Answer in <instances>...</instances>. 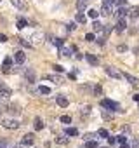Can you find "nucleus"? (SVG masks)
<instances>
[{
    "mask_svg": "<svg viewBox=\"0 0 139 148\" xmlns=\"http://www.w3.org/2000/svg\"><path fill=\"white\" fill-rule=\"evenodd\" d=\"M117 4H118V5H120V7H122V5H123V4H125V0H117Z\"/></svg>",
    "mask_w": 139,
    "mask_h": 148,
    "instance_id": "obj_42",
    "label": "nucleus"
},
{
    "mask_svg": "<svg viewBox=\"0 0 139 148\" xmlns=\"http://www.w3.org/2000/svg\"><path fill=\"white\" fill-rule=\"evenodd\" d=\"M11 66H12V58H5V59H4V68L9 70Z\"/></svg>",
    "mask_w": 139,
    "mask_h": 148,
    "instance_id": "obj_20",
    "label": "nucleus"
},
{
    "mask_svg": "<svg viewBox=\"0 0 139 148\" xmlns=\"http://www.w3.org/2000/svg\"><path fill=\"white\" fill-rule=\"evenodd\" d=\"M97 136H101V138H110V134H108L106 129H99V131H97Z\"/></svg>",
    "mask_w": 139,
    "mask_h": 148,
    "instance_id": "obj_24",
    "label": "nucleus"
},
{
    "mask_svg": "<svg viewBox=\"0 0 139 148\" xmlns=\"http://www.w3.org/2000/svg\"><path fill=\"white\" fill-rule=\"evenodd\" d=\"M99 12H101L103 16H108V14L111 12V5H110V4H104V2H103V7H101V11H99Z\"/></svg>",
    "mask_w": 139,
    "mask_h": 148,
    "instance_id": "obj_12",
    "label": "nucleus"
},
{
    "mask_svg": "<svg viewBox=\"0 0 139 148\" xmlns=\"http://www.w3.org/2000/svg\"><path fill=\"white\" fill-rule=\"evenodd\" d=\"M92 28H94V32H103V30H104V28H103V25H101L99 21H94Z\"/></svg>",
    "mask_w": 139,
    "mask_h": 148,
    "instance_id": "obj_19",
    "label": "nucleus"
},
{
    "mask_svg": "<svg viewBox=\"0 0 139 148\" xmlns=\"http://www.w3.org/2000/svg\"><path fill=\"white\" fill-rule=\"evenodd\" d=\"M52 44H54V45H57V47H63V44H64V42H63V38H52Z\"/></svg>",
    "mask_w": 139,
    "mask_h": 148,
    "instance_id": "obj_28",
    "label": "nucleus"
},
{
    "mask_svg": "<svg viewBox=\"0 0 139 148\" xmlns=\"http://www.w3.org/2000/svg\"><path fill=\"white\" fill-rule=\"evenodd\" d=\"M66 134H68V136H77V134H78V131H77L75 127H72V129H68V131H66Z\"/></svg>",
    "mask_w": 139,
    "mask_h": 148,
    "instance_id": "obj_30",
    "label": "nucleus"
},
{
    "mask_svg": "<svg viewBox=\"0 0 139 148\" xmlns=\"http://www.w3.org/2000/svg\"><path fill=\"white\" fill-rule=\"evenodd\" d=\"M0 2H2V0H0Z\"/></svg>",
    "mask_w": 139,
    "mask_h": 148,
    "instance_id": "obj_46",
    "label": "nucleus"
},
{
    "mask_svg": "<svg viewBox=\"0 0 139 148\" xmlns=\"http://www.w3.org/2000/svg\"><path fill=\"white\" fill-rule=\"evenodd\" d=\"M85 40H87V42H94V40H96L94 33H87V35H85Z\"/></svg>",
    "mask_w": 139,
    "mask_h": 148,
    "instance_id": "obj_31",
    "label": "nucleus"
},
{
    "mask_svg": "<svg viewBox=\"0 0 139 148\" xmlns=\"http://www.w3.org/2000/svg\"><path fill=\"white\" fill-rule=\"evenodd\" d=\"M14 59H16V63H18V64H23V63L26 61V54H25L23 51H18V52L14 54Z\"/></svg>",
    "mask_w": 139,
    "mask_h": 148,
    "instance_id": "obj_5",
    "label": "nucleus"
},
{
    "mask_svg": "<svg viewBox=\"0 0 139 148\" xmlns=\"http://www.w3.org/2000/svg\"><path fill=\"white\" fill-rule=\"evenodd\" d=\"M132 148H139V141H137V139H136V141L132 143Z\"/></svg>",
    "mask_w": 139,
    "mask_h": 148,
    "instance_id": "obj_38",
    "label": "nucleus"
},
{
    "mask_svg": "<svg viewBox=\"0 0 139 148\" xmlns=\"http://www.w3.org/2000/svg\"><path fill=\"white\" fill-rule=\"evenodd\" d=\"M45 79H49V80H52V82H56V84L61 82V77H56V75H47Z\"/></svg>",
    "mask_w": 139,
    "mask_h": 148,
    "instance_id": "obj_22",
    "label": "nucleus"
},
{
    "mask_svg": "<svg viewBox=\"0 0 139 148\" xmlns=\"http://www.w3.org/2000/svg\"><path fill=\"white\" fill-rule=\"evenodd\" d=\"M75 26H77V21H75V23H70V25H66V30H68V32H73V30H75Z\"/></svg>",
    "mask_w": 139,
    "mask_h": 148,
    "instance_id": "obj_32",
    "label": "nucleus"
},
{
    "mask_svg": "<svg viewBox=\"0 0 139 148\" xmlns=\"http://www.w3.org/2000/svg\"><path fill=\"white\" fill-rule=\"evenodd\" d=\"M87 7V0H77V9L78 11H84Z\"/></svg>",
    "mask_w": 139,
    "mask_h": 148,
    "instance_id": "obj_18",
    "label": "nucleus"
},
{
    "mask_svg": "<svg viewBox=\"0 0 139 148\" xmlns=\"http://www.w3.org/2000/svg\"><path fill=\"white\" fill-rule=\"evenodd\" d=\"M123 79H125V80H129L132 86H137V84H139V79H136V77L129 75V73H123Z\"/></svg>",
    "mask_w": 139,
    "mask_h": 148,
    "instance_id": "obj_11",
    "label": "nucleus"
},
{
    "mask_svg": "<svg viewBox=\"0 0 139 148\" xmlns=\"http://www.w3.org/2000/svg\"><path fill=\"white\" fill-rule=\"evenodd\" d=\"M56 103H57L61 108H66V106H68V99H66L64 96H56Z\"/></svg>",
    "mask_w": 139,
    "mask_h": 148,
    "instance_id": "obj_10",
    "label": "nucleus"
},
{
    "mask_svg": "<svg viewBox=\"0 0 139 148\" xmlns=\"http://www.w3.org/2000/svg\"><path fill=\"white\" fill-rule=\"evenodd\" d=\"M2 125H4L5 129H18V127H19V122H18V120H4Z\"/></svg>",
    "mask_w": 139,
    "mask_h": 148,
    "instance_id": "obj_3",
    "label": "nucleus"
},
{
    "mask_svg": "<svg viewBox=\"0 0 139 148\" xmlns=\"http://www.w3.org/2000/svg\"><path fill=\"white\" fill-rule=\"evenodd\" d=\"M38 92H40V94H49V92H50V89H49V87H45V86H40V87H38Z\"/></svg>",
    "mask_w": 139,
    "mask_h": 148,
    "instance_id": "obj_23",
    "label": "nucleus"
},
{
    "mask_svg": "<svg viewBox=\"0 0 139 148\" xmlns=\"http://www.w3.org/2000/svg\"><path fill=\"white\" fill-rule=\"evenodd\" d=\"M115 16H117V19H123V18H127V16H129V11H127V9L122 5V7H120L117 12H115Z\"/></svg>",
    "mask_w": 139,
    "mask_h": 148,
    "instance_id": "obj_6",
    "label": "nucleus"
},
{
    "mask_svg": "<svg viewBox=\"0 0 139 148\" xmlns=\"http://www.w3.org/2000/svg\"><path fill=\"white\" fill-rule=\"evenodd\" d=\"M115 141H117V138H113V136H110V138H108V143H110V145H113Z\"/></svg>",
    "mask_w": 139,
    "mask_h": 148,
    "instance_id": "obj_36",
    "label": "nucleus"
},
{
    "mask_svg": "<svg viewBox=\"0 0 139 148\" xmlns=\"http://www.w3.org/2000/svg\"><path fill=\"white\" fill-rule=\"evenodd\" d=\"M103 2H104V4H110V5H113V4L117 2V0H103Z\"/></svg>",
    "mask_w": 139,
    "mask_h": 148,
    "instance_id": "obj_37",
    "label": "nucleus"
},
{
    "mask_svg": "<svg viewBox=\"0 0 139 148\" xmlns=\"http://www.w3.org/2000/svg\"><path fill=\"white\" fill-rule=\"evenodd\" d=\"M0 42H7V37L5 35H0Z\"/></svg>",
    "mask_w": 139,
    "mask_h": 148,
    "instance_id": "obj_39",
    "label": "nucleus"
},
{
    "mask_svg": "<svg viewBox=\"0 0 139 148\" xmlns=\"http://www.w3.org/2000/svg\"><path fill=\"white\" fill-rule=\"evenodd\" d=\"M125 28H127V21H125V18H123V19H118V23H117L115 30H117L118 33H123V32H125Z\"/></svg>",
    "mask_w": 139,
    "mask_h": 148,
    "instance_id": "obj_4",
    "label": "nucleus"
},
{
    "mask_svg": "<svg viewBox=\"0 0 139 148\" xmlns=\"http://www.w3.org/2000/svg\"><path fill=\"white\" fill-rule=\"evenodd\" d=\"M11 4H12L14 7L21 9V11H25V9H26V2H25V0H11Z\"/></svg>",
    "mask_w": 139,
    "mask_h": 148,
    "instance_id": "obj_9",
    "label": "nucleus"
},
{
    "mask_svg": "<svg viewBox=\"0 0 139 148\" xmlns=\"http://www.w3.org/2000/svg\"><path fill=\"white\" fill-rule=\"evenodd\" d=\"M0 148H4V146H0Z\"/></svg>",
    "mask_w": 139,
    "mask_h": 148,
    "instance_id": "obj_45",
    "label": "nucleus"
},
{
    "mask_svg": "<svg viewBox=\"0 0 139 148\" xmlns=\"http://www.w3.org/2000/svg\"><path fill=\"white\" fill-rule=\"evenodd\" d=\"M61 122L63 124H72V117H70V115H63L61 117Z\"/></svg>",
    "mask_w": 139,
    "mask_h": 148,
    "instance_id": "obj_25",
    "label": "nucleus"
},
{
    "mask_svg": "<svg viewBox=\"0 0 139 148\" xmlns=\"http://www.w3.org/2000/svg\"><path fill=\"white\" fill-rule=\"evenodd\" d=\"M129 16H130L132 19H136V18L139 16V7H130V9H129Z\"/></svg>",
    "mask_w": 139,
    "mask_h": 148,
    "instance_id": "obj_15",
    "label": "nucleus"
},
{
    "mask_svg": "<svg viewBox=\"0 0 139 148\" xmlns=\"http://www.w3.org/2000/svg\"><path fill=\"white\" fill-rule=\"evenodd\" d=\"M21 145H23V146H30V145H33V134H25L23 139H21Z\"/></svg>",
    "mask_w": 139,
    "mask_h": 148,
    "instance_id": "obj_7",
    "label": "nucleus"
},
{
    "mask_svg": "<svg viewBox=\"0 0 139 148\" xmlns=\"http://www.w3.org/2000/svg\"><path fill=\"white\" fill-rule=\"evenodd\" d=\"M99 14H101V12H97V11H96V9H91V11H89V16H91V18H92V19H96V18H97V16H99Z\"/></svg>",
    "mask_w": 139,
    "mask_h": 148,
    "instance_id": "obj_26",
    "label": "nucleus"
},
{
    "mask_svg": "<svg viewBox=\"0 0 139 148\" xmlns=\"http://www.w3.org/2000/svg\"><path fill=\"white\" fill-rule=\"evenodd\" d=\"M0 96H5V98L11 96V89H9L4 82H0Z\"/></svg>",
    "mask_w": 139,
    "mask_h": 148,
    "instance_id": "obj_8",
    "label": "nucleus"
},
{
    "mask_svg": "<svg viewBox=\"0 0 139 148\" xmlns=\"http://www.w3.org/2000/svg\"><path fill=\"white\" fill-rule=\"evenodd\" d=\"M94 92H96L97 96H101V94H103V89H101V87L97 86V87H94Z\"/></svg>",
    "mask_w": 139,
    "mask_h": 148,
    "instance_id": "obj_34",
    "label": "nucleus"
},
{
    "mask_svg": "<svg viewBox=\"0 0 139 148\" xmlns=\"http://www.w3.org/2000/svg\"><path fill=\"white\" fill-rule=\"evenodd\" d=\"M75 21H77V23H80V25H85V23H87V18H85L82 12H78V14L75 16Z\"/></svg>",
    "mask_w": 139,
    "mask_h": 148,
    "instance_id": "obj_16",
    "label": "nucleus"
},
{
    "mask_svg": "<svg viewBox=\"0 0 139 148\" xmlns=\"http://www.w3.org/2000/svg\"><path fill=\"white\" fill-rule=\"evenodd\" d=\"M118 51H120V52H122V51H127V47H125V45H118Z\"/></svg>",
    "mask_w": 139,
    "mask_h": 148,
    "instance_id": "obj_40",
    "label": "nucleus"
},
{
    "mask_svg": "<svg viewBox=\"0 0 139 148\" xmlns=\"http://www.w3.org/2000/svg\"><path fill=\"white\" fill-rule=\"evenodd\" d=\"M59 56H72V49H68V47H59Z\"/></svg>",
    "mask_w": 139,
    "mask_h": 148,
    "instance_id": "obj_17",
    "label": "nucleus"
},
{
    "mask_svg": "<svg viewBox=\"0 0 139 148\" xmlns=\"http://www.w3.org/2000/svg\"><path fill=\"white\" fill-rule=\"evenodd\" d=\"M101 106H104V108H108V110H118V103H115V101H111V99H103V101H101Z\"/></svg>",
    "mask_w": 139,
    "mask_h": 148,
    "instance_id": "obj_2",
    "label": "nucleus"
},
{
    "mask_svg": "<svg viewBox=\"0 0 139 148\" xmlns=\"http://www.w3.org/2000/svg\"><path fill=\"white\" fill-rule=\"evenodd\" d=\"M94 136H96V134H85V139L89 141V139H91V138H94Z\"/></svg>",
    "mask_w": 139,
    "mask_h": 148,
    "instance_id": "obj_41",
    "label": "nucleus"
},
{
    "mask_svg": "<svg viewBox=\"0 0 139 148\" xmlns=\"http://www.w3.org/2000/svg\"><path fill=\"white\" fill-rule=\"evenodd\" d=\"M134 101H139V94H134Z\"/></svg>",
    "mask_w": 139,
    "mask_h": 148,
    "instance_id": "obj_43",
    "label": "nucleus"
},
{
    "mask_svg": "<svg viewBox=\"0 0 139 148\" xmlns=\"http://www.w3.org/2000/svg\"><path fill=\"white\" fill-rule=\"evenodd\" d=\"M120 148H130V146H129V145H127V143H123V145H122V146H120Z\"/></svg>",
    "mask_w": 139,
    "mask_h": 148,
    "instance_id": "obj_44",
    "label": "nucleus"
},
{
    "mask_svg": "<svg viewBox=\"0 0 139 148\" xmlns=\"http://www.w3.org/2000/svg\"><path fill=\"white\" fill-rule=\"evenodd\" d=\"M54 70H56V71H59V73H61V71H63V70H64V68H63V66H61V64H54Z\"/></svg>",
    "mask_w": 139,
    "mask_h": 148,
    "instance_id": "obj_35",
    "label": "nucleus"
},
{
    "mask_svg": "<svg viewBox=\"0 0 139 148\" xmlns=\"http://www.w3.org/2000/svg\"><path fill=\"white\" fill-rule=\"evenodd\" d=\"M44 127V122H42V119H35V129L37 131H40Z\"/></svg>",
    "mask_w": 139,
    "mask_h": 148,
    "instance_id": "obj_21",
    "label": "nucleus"
},
{
    "mask_svg": "<svg viewBox=\"0 0 139 148\" xmlns=\"http://www.w3.org/2000/svg\"><path fill=\"white\" fill-rule=\"evenodd\" d=\"M117 141H118V143H122V145H123V143H125V141H127V138H125V136H117Z\"/></svg>",
    "mask_w": 139,
    "mask_h": 148,
    "instance_id": "obj_33",
    "label": "nucleus"
},
{
    "mask_svg": "<svg viewBox=\"0 0 139 148\" xmlns=\"http://www.w3.org/2000/svg\"><path fill=\"white\" fill-rule=\"evenodd\" d=\"M85 59H87V61H89L92 66H96V64L99 63V59H97L96 56H92V54H85Z\"/></svg>",
    "mask_w": 139,
    "mask_h": 148,
    "instance_id": "obj_14",
    "label": "nucleus"
},
{
    "mask_svg": "<svg viewBox=\"0 0 139 148\" xmlns=\"http://www.w3.org/2000/svg\"><path fill=\"white\" fill-rule=\"evenodd\" d=\"M85 148H97V141H87V145H85Z\"/></svg>",
    "mask_w": 139,
    "mask_h": 148,
    "instance_id": "obj_29",
    "label": "nucleus"
},
{
    "mask_svg": "<svg viewBox=\"0 0 139 148\" xmlns=\"http://www.w3.org/2000/svg\"><path fill=\"white\" fill-rule=\"evenodd\" d=\"M26 25H28V21H26V19H19V21H18V28H19V30H23Z\"/></svg>",
    "mask_w": 139,
    "mask_h": 148,
    "instance_id": "obj_27",
    "label": "nucleus"
},
{
    "mask_svg": "<svg viewBox=\"0 0 139 148\" xmlns=\"http://www.w3.org/2000/svg\"><path fill=\"white\" fill-rule=\"evenodd\" d=\"M104 70H106L108 75H110V77H113V79H123V73H120V71H118L117 68H113V66H106Z\"/></svg>",
    "mask_w": 139,
    "mask_h": 148,
    "instance_id": "obj_1",
    "label": "nucleus"
},
{
    "mask_svg": "<svg viewBox=\"0 0 139 148\" xmlns=\"http://www.w3.org/2000/svg\"><path fill=\"white\" fill-rule=\"evenodd\" d=\"M25 77L28 79V82H35V71L33 70H26L25 71Z\"/></svg>",
    "mask_w": 139,
    "mask_h": 148,
    "instance_id": "obj_13",
    "label": "nucleus"
}]
</instances>
